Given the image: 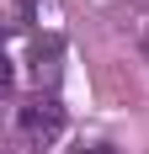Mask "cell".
I'll list each match as a JSON object with an SVG mask.
<instances>
[{
  "label": "cell",
  "mask_w": 149,
  "mask_h": 154,
  "mask_svg": "<svg viewBox=\"0 0 149 154\" xmlns=\"http://www.w3.org/2000/svg\"><path fill=\"white\" fill-rule=\"evenodd\" d=\"M64 133V106L53 91H37L32 101H21L16 106V138H21V149H53Z\"/></svg>",
  "instance_id": "6da1fadb"
},
{
  "label": "cell",
  "mask_w": 149,
  "mask_h": 154,
  "mask_svg": "<svg viewBox=\"0 0 149 154\" xmlns=\"http://www.w3.org/2000/svg\"><path fill=\"white\" fill-rule=\"evenodd\" d=\"M74 154H117V149H112V143H80Z\"/></svg>",
  "instance_id": "7a4b0ae2"
},
{
  "label": "cell",
  "mask_w": 149,
  "mask_h": 154,
  "mask_svg": "<svg viewBox=\"0 0 149 154\" xmlns=\"http://www.w3.org/2000/svg\"><path fill=\"white\" fill-rule=\"evenodd\" d=\"M138 43H144V53H149V32H144V37H138Z\"/></svg>",
  "instance_id": "3957f363"
}]
</instances>
